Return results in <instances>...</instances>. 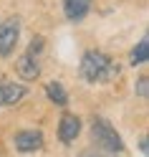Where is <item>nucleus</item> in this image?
Listing matches in <instances>:
<instances>
[{
    "instance_id": "10",
    "label": "nucleus",
    "mask_w": 149,
    "mask_h": 157,
    "mask_svg": "<svg viewBox=\"0 0 149 157\" xmlns=\"http://www.w3.org/2000/svg\"><path fill=\"white\" fill-rule=\"evenodd\" d=\"M46 96H48L56 106H66V104H68V94H66V89H63L61 81H48V84H46Z\"/></svg>"
},
{
    "instance_id": "7",
    "label": "nucleus",
    "mask_w": 149,
    "mask_h": 157,
    "mask_svg": "<svg viewBox=\"0 0 149 157\" xmlns=\"http://www.w3.org/2000/svg\"><path fill=\"white\" fill-rule=\"evenodd\" d=\"M25 94H28V89H25L23 84L0 81V106H15Z\"/></svg>"
},
{
    "instance_id": "1",
    "label": "nucleus",
    "mask_w": 149,
    "mask_h": 157,
    "mask_svg": "<svg viewBox=\"0 0 149 157\" xmlns=\"http://www.w3.org/2000/svg\"><path fill=\"white\" fill-rule=\"evenodd\" d=\"M78 74H81V78L88 81V84H106V81H114V78L121 74V66H119L109 53L91 48V51L84 53Z\"/></svg>"
},
{
    "instance_id": "5",
    "label": "nucleus",
    "mask_w": 149,
    "mask_h": 157,
    "mask_svg": "<svg viewBox=\"0 0 149 157\" xmlns=\"http://www.w3.org/2000/svg\"><path fill=\"white\" fill-rule=\"evenodd\" d=\"M15 74L20 76L23 81H35V78L41 76V58L35 53H31V51L20 53L18 61H15Z\"/></svg>"
},
{
    "instance_id": "6",
    "label": "nucleus",
    "mask_w": 149,
    "mask_h": 157,
    "mask_svg": "<svg viewBox=\"0 0 149 157\" xmlns=\"http://www.w3.org/2000/svg\"><path fill=\"white\" fill-rule=\"evenodd\" d=\"M81 134V119L76 114H63L61 122H58V140L63 144L76 142V137Z\"/></svg>"
},
{
    "instance_id": "12",
    "label": "nucleus",
    "mask_w": 149,
    "mask_h": 157,
    "mask_svg": "<svg viewBox=\"0 0 149 157\" xmlns=\"http://www.w3.org/2000/svg\"><path fill=\"white\" fill-rule=\"evenodd\" d=\"M43 48H46V41H43L41 36H35L33 41H31V46H28V51L35 53V56H41V53H43Z\"/></svg>"
},
{
    "instance_id": "4",
    "label": "nucleus",
    "mask_w": 149,
    "mask_h": 157,
    "mask_svg": "<svg viewBox=\"0 0 149 157\" xmlns=\"http://www.w3.org/2000/svg\"><path fill=\"white\" fill-rule=\"evenodd\" d=\"M43 132L41 129H20V132H15V137H13V144H15V150L18 152H23V155H28V152H38L43 147Z\"/></svg>"
},
{
    "instance_id": "3",
    "label": "nucleus",
    "mask_w": 149,
    "mask_h": 157,
    "mask_svg": "<svg viewBox=\"0 0 149 157\" xmlns=\"http://www.w3.org/2000/svg\"><path fill=\"white\" fill-rule=\"evenodd\" d=\"M20 41V18H0V58H8Z\"/></svg>"
},
{
    "instance_id": "2",
    "label": "nucleus",
    "mask_w": 149,
    "mask_h": 157,
    "mask_svg": "<svg viewBox=\"0 0 149 157\" xmlns=\"http://www.w3.org/2000/svg\"><path fill=\"white\" fill-rule=\"evenodd\" d=\"M91 137L99 147H104L106 152H124V140L119 134L111 122L104 119V117H94L91 119Z\"/></svg>"
},
{
    "instance_id": "9",
    "label": "nucleus",
    "mask_w": 149,
    "mask_h": 157,
    "mask_svg": "<svg viewBox=\"0 0 149 157\" xmlns=\"http://www.w3.org/2000/svg\"><path fill=\"white\" fill-rule=\"evenodd\" d=\"M147 61H149V38L142 36V41H139L132 48V53H129V63L132 66H144Z\"/></svg>"
},
{
    "instance_id": "11",
    "label": "nucleus",
    "mask_w": 149,
    "mask_h": 157,
    "mask_svg": "<svg viewBox=\"0 0 149 157\" xmlns=\"http://www.w3.org/2000/svg\"><path fill=\"white\" fill-rule=\"evenodd\" d=\"M134 94L139 99H147V94H149V78L147 76H139V81L134 84Z\"/></svg>"
},
{
    "instance_id": "8",
    "label": "nucleus",
    "mask_w": 149,
    "mask_h": 157,
    "mask_svg": "<svg viewBox=\"0 0 149 157\" xmlns=\"http://www.w3.org/2000/svg\"><path fill=\"white\" fill-rule=\"evenodd\" d=\"M94 0H63V15L68 23H81L91 10Z\"/></svg>"
}]
</instances>
